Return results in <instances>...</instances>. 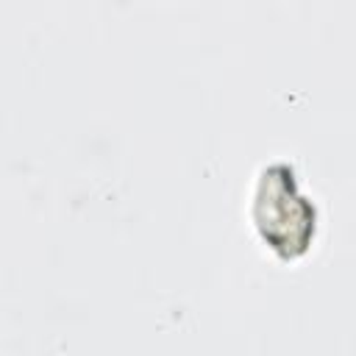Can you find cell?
<instances>
[{
    "mask_svg": "<svg viewBox=\"0 0 356 356\" xmlns=\"http://www.w3.org/2000/svg\"><path fill=\"white\" fill-rule=\"evenodd\" d=\"M253 220L261 239L281 256H298L312 242L317 225L314 203L300 195L298 178L284 161L264 167L256 184Z\"/></svg>",
    "mask_w": 356,
    "mask_h": 356,
    "instance_id": "1",
    "label": "cell"
}]
</instances>
